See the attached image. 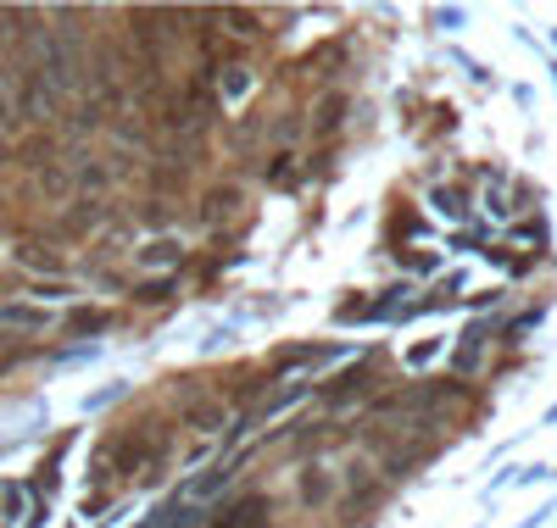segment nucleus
Returning a JSON list of instances; mask_svg holds the SVG:
<instances>
[{"label":"nucleus","mask_w":557,"mask_h":528,"mask_svg":"<svg viewBox=\"0 0 557 528\" xmlns=\"http://www.w3.org/2000/svg\"><path fill=\"white\" fill-rule=\"evenodd\" d=\"M0 117H12V101H7V84H0Z\"/></svg>","instance_id":"16"},{"label":"nucleus","mask_w":557,"mask_h":528,"mask_svg":"<svg viewBox=\"0 0 557 528\" xmlns=\"http://www.w3.org/2000/svg\"><path fill=\"white\" fill-rule=\"evenodd\" d=\"M184 423L201 428V435H212V428H223V401H196V406H184Z\"/></svg>","instance_id":"6"},{"label":"nucleus","mask_w":557,"mask_h":528,"mask_svg":"<svg viewBox=\"0 0 557 528\" xmlns=\"http://www.w3.org/2000/svg\"><path fill=\"white\" fill-rule=\"evenodd\" d=\"M168 290H173V284H168V278H157V284H146V290H139V301L157 306V301H168Z\"/></svg>","instance_id":"14"},{"label":"nucleus","mask_w":557,"mask_h":528,"mask_svg":"<svg viewBox=\"0 0 557 528\" xmlns=\"http://www.w3.org/2000/svg\"><path fill=\"white\" fill-rule=\"evenodd\" d=\"M301 501H307V506H330V501H335V478L323 473V467H307V473H301Z\"/></svg>","instance_id":"4"},{"label":"nucleus","mask_w":557,"mask_h":528,"mask_svg":"<svg viewBox=\"0 0 557 528\" xmlns=\"http://www.w3.org/2000/svg\"><path fill=\"white\" fill-rule=\"evenodd\" d=\"M435 206H441V212H451V217H462V201H457V196H446V189L435 196Z\"/></svg>","instance_id":"15"},{"label":"nucleus","mask_w":557,"mask_h":528,"mask_svg":"<svg viewBox=\"0 0 557 528\" xmlns=\"http://www.w3.org/2000/svg\"><path fill=\"white\" fill-rule=\"evenodd\" d=\"M96 223H101V206H96V201H84V212L67 217V234H84V228H96Z\"/></svg>","instance_id":"11"},{"label":"nucleus","mask_w":557,"mask_h":528,"mask_svg":"<svg viewBox=\"0 0 557 528\" xmlns=\"http://www.w3.org/2000/svg\"><path fill=\"white\" fill-rule=\"evenodd\" d=\"M262 523H268V501H262V495H246V501L228 506L212 528H262Z\"/></svg>","instance_id":"3"},{"label":"nucleus","mask_w":557,"mask_h":528,"mask_svg":"<svg viewBox=\"0 0 557 528\" xmlns=\"http://www.w3.org/2000/svg\"><path fill=\"white\" fill-rule=\"evenodd\" d=\"M341 117H346V95H330V101L318 106V123H312V128H318V134H335Z\"/></svg>","instance_id":"8"},{"label":"nucleus","mask_w":557,"mask_h":528,"mask_svg":"<svg viewBox=\"0 0 557 528\" xmlns=\"http://www.w3.org/2000/svg\"><path fill=\"white\" fill-rule=\"evenodd\" d=\"M17 262H23V267H57V256H51V251H34V246H23V251H17Z\"/></svg>","instance_id":"13"},{"label":"nucleus","mask_w":557,"mask_h":528,"mask_svg":"<svg viewBox=\"0 0 557 528\" xmlns=\"http://www.w3.org/2000/svg\"><path fill=\"white\" fill-rule=\"evenodd\" d=\"M39 189H45V196H51V201H62L67 189H73L67 167H57V162H45V167H39Z\"/></svg>","instance_id":"7"},{"label":"nucleus","mask_w":557,"mask_h":528,"mask_svg":"<svg viewBox=\"0 0 557 528\" xmlns=\"http://www.w3.org/2000/svg\"><path fill=\"white\" fill-rule=\"evenodd\" d=\"M223 23H228V28H235V34H262L251 12H223Z\"/></svg>","instance_id":"12"},{"label":"nucleus","mask_w":557,"mask_h":528,"mask_svg":"<svg viewBox=\"0 0 557 528\" xmlns=\"http://www.w3.org/2000/svg\"><path fill=\"white\" fill-rule=\"evenodd\" d=\"M0 323H7V328H28V334H39V328H51V312H39V306H0Z\"/></svg>","instance_id":"5"},{"label":"nucleus","mask_w":557,"mask_h":528,"mask_svg":"<svg viewBox=\"0 0 557 528\" xmlns=\"http://www.w3.org/2000/svg\"><path fill=\"white\" fill-rule=\"evenodd\" d=\"M139 262H146V267H168V262H178V246H173V239H157V246L139 251Z\"/></svg>","instance_id":"9"},{"label":"nucleus","mask_w":557,"mask_h":528,"mask_svg":"<svg viewBox=\"0 0 557 528\" xmlns=\"http://www.w3.org/2000/svg\"><path fill=\"white\" fill-rule=\"evenodd\" d=\"M51 112H57V89L45 84L34 67L17 73V117H23V123H45Z\"/></svg>","instance_id":"2"},{"label":"nucleus","mask_w":557,"mask_h":528,"mask_svg":"<svg viewBox=\"0 0 557 528\" xmlns=\"http://www.w3.org/2000/svg\"><path fill=\"white\" fill-rule=\"evenodd\" d=\"M45 84H51L57 95H67V89H78V78H84V51L67 39V34H39V67H34Z\"/></svg>","instance_id":"1"},{"label":"nucleus","mask_w":557,"mask_h":528,"mask_svg":"<svg viewBox=\"0 0 557 528\" xmlns=\"http://www.w3.org/2000/svg\"><path fill=\"white\" fill-rule=\"evenodd\" d=\"M67 328H73V334H101V328H107V312H73Z\"/></svg>","instance_id":"10"}]
</instances>
